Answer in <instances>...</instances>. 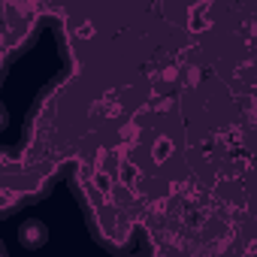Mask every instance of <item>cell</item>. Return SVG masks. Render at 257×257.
Returning a JSON list of instances; mask_svg holds the SVG:
<instances>
[{"mask_svg": "<svg viewBox=\"0 0 257 257\" xmlns=\"http://www.w3.org/2000/svg\"><path fill=\"white\" fill-rule=\"evenodd\" d=\"M0 257H155V242L143 224L112 242L85 197L79 164L64 161L40 191L0 206Z\"/></svg>", "mask_w": 257, "mask_h": 257, "instance_id": "1", "label": "cell"}, {"mask_svg": "<svg viewBox=\"0 0 257 257\" xmlns=\"http://www.w3.org/2000/svg\"><path fill=\"white\" fill-rule=\"evenodd\" d=\"M76 70L64 22L40 16L31 34L0 61V158H22L34 121L52 91H58Z\"/></svg>", "mask_w": 257, "mask_h": 257, "instance_id": "2", "label": "cell"}]
</instances>
